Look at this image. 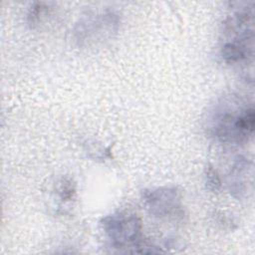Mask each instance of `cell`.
<instances>
[{"instance_id": "6da1fadb", "label": "cell", "mask_w": 255, "mask_h": 255, "mask_svg": "<svg viewBox=\"0 0 255 255\" xmlns=\"http://www.w3.org/2000/svg\"><path fill=\"white\" fill-rule=\"evenodd\" d=\"M121 15L111 8L89 10L76 22L73 40L82 49H95L110 42L119 32Z\"/></svg>"}, {"instance_id": "7a4b0ae2", "label": "cell", "mask_w": 255, "mask_h": 255, "mask_svg": "<svg viewBox=\"0 0 255 255\" xmlns=\"http://www.w3.org/2000/svg\"><path fill=\"white\" fill-rule=\"evenodd\" d=\"M101 229L108 238L110 247L119 253H139L144 240L142 222L137 214L129 211H116L104 216Z\"/></svg>"}, {"instance_id": "3957f363", "label": "cell", "mask_w": 255, "mask_h": 255, "mask_svg": "<svg viewBox=\"0 0 255 255\" xmlns=\"http://www.w3.org/2000/svg\"><path fill=\"white\" fill-rule=\"evenodd\" d=\"M140 200L144 209L152 217L165 221H181L185 216L181 191L170 185L145 188Z\"/></svg>"}, {"instance_id": "277c9868", "label": "cell", "mask_w": 255, "mask_h": 255, "mask_svg": "<svg viewBox=\"0 0 255 255\" xmlns=\"http://www.w3.org/2000/svg\"><path fill=\"white\" fill-rule=\"evenodd\" d=\"M253 182L252 161L245 156H238L228 175L230 193L237 199L247 196Z\"/></svg>"}, {"instance_id": "5b68a950", "label": "cell", "mask_w": 255, "mask_h": 255, "mask_svg": "<svg viewBox=\"0 0 255 255\" xmlns=\"http://www.w3.org/2000/svg\"><path fill=\"white\" fill-rule=\"evenodd\" d=\"M52 191L57 204L64 209L72 207L77 199V183L73 177L68 175L58 178Z\"/></svg>"}, {"instance_id": "8992f818", "label": "cell", "mask_w": 255, "mask_h": 255, "mask_svg": "<svg viewBox=\"0 0 255 255\" xmlns=\"http://www.w3.org/2000/svg\"><path fill=\"white\" fill-rule=\"evenodd\" d=\"M51 11V7L46 2H35L31 4L30 8L27 12V24L31 28H35L40 23H42L43 20L47 18Z\"/></svg>"}, {"instance_id": "52a82bcc", "label": "cell", "mask_w": 255, "mask_h": 255, "mask_svg": "<svg viewBox=\"0 0 255 255\" xmlns=\"http://www.w3.org/2000/svg\"><path fill=\"white\" fill-rule=\"evenodd\" d=\"M204 183L206 188L213 193L219 192L222 188V180L220 174L211 163H208L204 168Z\"/></svg>"}]
</instances>
